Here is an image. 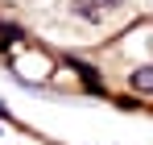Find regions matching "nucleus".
Wrapping results in <instances>:
<instances>
[{"label": "nucleus", "mask_w": 153, "mask_h": 145, "mask_svg": "<svg viewBox=\"0 0 153 145\" xmlns=\"http://www.w3.org/2000/svg\"><path fill=\"white\" fill-rule=\"evenodd\" d=\"M71 67H75V71L83 75V83H87V87H91V91H100V79H95V71H91V67H87V62H79V58H71Z\"/></svg>", "instance_id": "3"}, {"label": "nucleus", "mask_w": 153, "mask_h": 145, "mask_svg": "<svg viewBox=\"0 0 153 145\" xmlns=\"http://www.w3.org/2000/svg\"><path fill=\"white\" fill-rule=\"evenodd\" d=\"M128 83H132V91H153V67H137Z\"/></svg>", "instance_id": "2"}, {"label": "nucleus", "mask_w": 153, "mask_h": 145, "mask_svg": "<svg viewBox=\"0 0 153 145\" xmlns=\"http://www.w3.org/2000/svg\"><path fill=\"white\" fill-rule=\"evenodd\" d=\"M124 0H75V13L79 17H87V21H100L103 13H112V8H120Z\"/></svg>", "instance_id": "1"}, {"label": "nucleus", "mask_w": 153, "mask_h": 145, "mask_svg": "<svg viewBox=\"0 0 153 145\" xmlns=\"http://www.w3.org/2000/svg\"><path fill=\"white\" fill-rule=\"evenodd\" d=\"M0 116H4V108H0Z\"/></svg>", "instance_id": "4"}]
</instances>
